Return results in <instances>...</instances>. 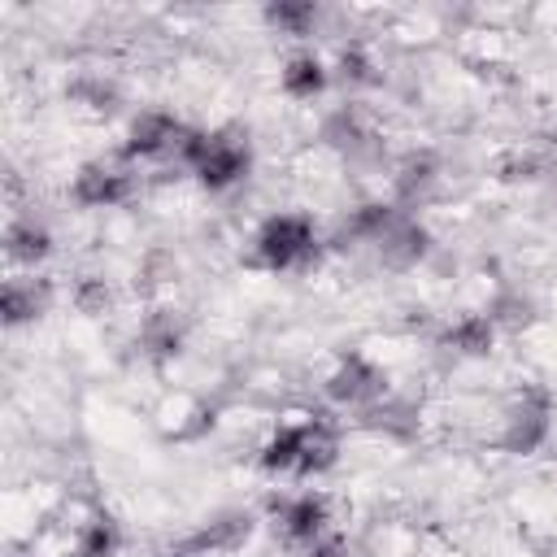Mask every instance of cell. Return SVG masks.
Segmentation results:
<instances>
[{"instance_id":"obj_17","label":"cell","mask_w":557,"mask_h":557,"mask_svg":"<svg viewBox=\"0 0 557 557\" xmlns=\"http://www.w3.org/2000/svg\"><path fill=\"white\" fill-rule=\"evenodd\" d=\"M74 557H117V527L109 518H96L83 527Z\"/></svg>"},{"instance_id":"obj_13","label":"cell","mask_w":557,"mask_h":557,"mask_svg":"<svg viewBox=\"0 0 557 557\" xmlns=\"http://www.w3.org/2000/svg\"><path fill=\"white\" fill-rule=\"evenodd\" d=\"M326 87V70L318 57H292L287 70H283V91L296 96V100H313L318 91Z\"/></svg>"},{"instance_id":"obj_1","label":"cell","mask_w":557,"mask_h":557,"mask_svg":"<svg viewBox=\"0 0 557 557\" xmlns=\"http://www.w3.org/2000/svg\"><path fill=\"white\" fill-rule=\"evenodd\" d=\"M178 161L191 165L205 187H231V183H239L248 174V161H252L248 131H239V126H226V131H213V135H196L191 131Z\"/></svg>"},{"instance_id":"obj_4","label":"cell","mask_w":557,"mask_h":557,"mask_svg":"<svg viewBox=\"0 0 557 557\" xmlns=\"http://www.w3.org/2000/svg\"><path fill=\"white\" fill-rule=\"evenodd\" d=\"M326 392L344 405H366L374 409L383 396H387V374L379 366H370L366 357H344L335 366V374L326 379Z\"/></svg>"},{"instance_id":"obj_2","label":"cell","mask_w":557,"mask_h":557,"mask_svg":"<svg viewBox=\"0 0 557 557\" xmlns=\"http://www.w3.org/2000/svg\"><path fill=\"white\" fill-rule=\"evenodd\" d=\"M548 418H553V400L544 387H522L509 405H505V426H500V444L509 453H531L540 448V440L548 435Z\"/></svg>"},{"instance_id":"obj_12","label":"cell","mask_w":557,"mask_h":557,"mask_svg":"<svg viewBox=\"0 0 557 557\" xmlns=\"http://www.w3.org/2000/svg\"><path fill=\"white\" fill-rule=\"evenodd\" d=\"M435 178H440V170H435L431 157H405L400 170H396V200H400V205L426 200L431 187H435Z\"/></svg>"},{"instance_id":"obj_10","label":"cell","mask_w":557,"mask_h":557,"mask_svg":"<svg viewBox=\"0 0 557 557\" xmlns=\"http://www.w3.org/2000/svg\"><path fill=\"white\" fill-rule=\"evenodd\" d=\"M248 531H252V518L248 513H222V518H213L187 544V553H231V548H239L248 540Z\"/></svg>"},{"instance_id":"obj_6","label":"cell","mask_w":557,"mask_h":557,"mask_svg":"<svg viewBox=\"0 0 557 557\" xmlns=\"http://www.w3.org/2000/svg\"><path fill=\"white\" fill-rule=\"evenodd\" d=\"M191 131H183L170 113H139L131 122V139H126V157H183Z\"/></svg>"},{"instance_id":"obj_14","label":"cell","mask_w":557,"mask_h":557,"mask_svg":"<svg viewBox=\"0 0 557 557\" xmlns=\"http://www.w3.org/2000/svg\"><path fill=\"white\" fill-rule=\"evenodd\" d=\"M492 335H496L492 318L470 313V318H461L457 326H448V348L461 352V357H483V352L492 348Z\"/></svg>"},{"instance_id":"obj_15","label":"cell","mask_w":557,"mask_h":557,"mask_svg":"<svg viewBox=\"0 0 557 557\" xmlns=\"http://www.w3.org/2000/svg\"><path fill=\"white\" fill-rule=\"evenodd\" d=\"M4 244H9V257L22 261V265H35V261L48 257V231L35 226V222H13L9 235H4Z\"/></svg>"},{"instance_id":"obj_11","label":"cell","mask_w":557,"mask_h":557,"mask_svg":"<svg viewBox=\"0 0 557 557\" xmlns=\"http://www.w3.org/2000/svg\"><path fill=\"white\" fill-rule=\"evenodd\" d=\"M48 305V283L44 278H9L4 283V322H26L39 318Z\"/></svg>"},{"instance_id":"obj_7","label":"cell","mask_w":557,"mask_h":557,"mask_svg":"<svg viewBox=\"0 0 557 557\" xmlns=\"http://www.w3.org/2000/svg\"><path fill=\"white\" fill-rule=\"evenodd\" d=\"M126 196H131V174L113 161H91L74 178V200L87 209H104V205H117Z\"/></svg>"},{"instance_id":"obj_5","label":"cell","mask_w":557,"mask_h":557,"mask_svg":"<svg viewBox=\"0 0 557 557\" xmlns=\"http://www.w3.org/2000/svg\"><path fill=\"white\" fill-rule=\"evenodd\" d=\"M426 244H431L426 231H422L409 213L396 209V218L379 231V239H374L370 248H374V257H379L387 270H409V265H418V261L426 257Z\"/></svg>"},{"instance_id":"obj_9","label":"cell","mask_w":557,"mask_h":557,"mask_svg":"<svg viewBox=\"0 0 557 557\" xmlns=\"http://www.w3.org/2000/svg\"><path fill=\"white\" fill-rule=\"evenodd\" d=\"M296 426V470L300 474H318L326 466H335V435L326 422L318 418H305V422H292Z\"/></svg>"},{"instance_id":"obj_19","label":"cell","mask_w":557,"mask_h":557,"mask_svg":"<svg viewBox=\"0 0 557 557\" xmlns=\"http://www.w3.org/2000/svg\"><path fill=\"white\" fill-rule=\"evenodd\" d=\"M487 318H492V326H496V322H505V326H527V322H531V300H522V296H500Z\"/></svg>"},{"instance_id":"obj_21","label":"cell","mask_w":557,"mask_h":557,"mask_svg":"<svg viewBox=\"0 0 557 557\" xmlns=\"http://www.w3.org/2000/svg\"><path fill=\"white\" fill-rule=\"evenodd\" d=\"M339 70H344V78H352V83H370V61H366L357 48L339 57Z\"/></svg>"},{"instance_id":"obj_18","label":"cell","mask_w":557,"mask_h":557,"mask_svg":"<svg viewBox=\"0 0 557 557\" xmlns=\"http://www.w3.org/2000/svg\"><path fill=\"white\" fill-rule=\"evenodd\" d=\"M265 17H270L278 30H287V35H305V30L318 22V9H313V4H270Z\"/></svg>"},{"instance_id":"obj_8","label":"cell","mask_w":557,"mask_h":557,"mask_svg":"<svg viewBox=\"0 0 557 557\" xmlns=\"http://www.w3.org/2000/svg\"><path fill=\"white\" fill-rule=\"evenodd\" d=\"M274 513H278L283 531H287L292 540L309 544V548L326 535V500H322V496H296V500H283V505H274Z\"/></svg>"},{"instance_id":"obj_16","label":"cell","mask_w":557,"mask_h":557,"mask_svg":"<svg viewBox=\"0 0 557 557\" xmlns=\"http://www.w3.org/2000/svg\"><path fill=\"white\" fill-rule=\"evenodd\" d=\"M183 318H174L170 309H161V313H152L148 322H144V348L148 352H157V357H165V352H178V344H183Z\"/></svg>"},{"instance_id":"obj_20","label":"cell","mask_w":557,"mask_h":557,"mask_svg":"<svg viewBox=\"0 0 557 557\" xmlns=\"http://www.w3.org/2000/svg\"><path fill=\"white\" fill-rule=\"evenodd\" d=\"M74 305H78L83 313H104V305H109V287H104L100 278H87V283H78Z\"/></svg>"},{"instance_id":"obj_3","label":"cell","mask_w":557,"mask_h":557,"mask_svg":"<svg viewBox=\"0 0 557 557\" xmlns=\"http://www.w3.org/2000/svg\"><path fill=\"white\" fill-rule=\"evenodd\" d=\"M313 244H318L313 239V226L305 218H296V213L270 218L261 226V235H257V252H261V261L270 270H292V265L309 261L313 257Z\"/></svg>"}]
</instances>
